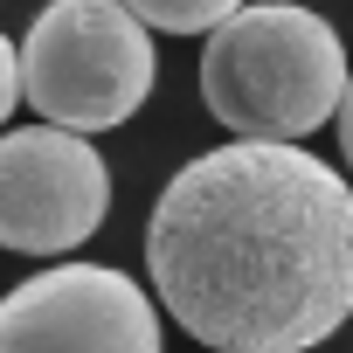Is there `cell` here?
Listing matches in <instances>:
<instances>
[{
    "instance_id": "cell-1",
    "label": "cell",
    "mask_w": 353,
    "mask_h": 353,
    "mask_svg": "<svg viewBox=\"0 0 353 353\" xmlns=\"http://www.w3.org/2000/svg\"><path fill=\"white\" fill-rule=\"evenodd\" d=\"M145 270L215 353H312L353 319V188L305 145H215L159 188Z\"/></svg>"
},
{
    "instance_id": "cell-2",
    "label": "cell",
    "mask_w": 353,
    "mask_h": 353,
    "mask_svg": "<svg viewBox=\"0 0 353 353\" xmlns=\"http://www.w3.org/2000/svg\"><path fill=\"white\" fill-rule=\"evenodd\" d=\"M346 42L325 14L298 8V0H256V8L229 14L208 49H201V97L208 111L270 145H298L325 118H339L346 97Z\"/></svg>"
},
{
    "instance_id": "cell-3",
    "label": "cell",
    "mask_w": 353,
    "mask_h": 353,
    "mask_svg": "<svg viewBox=\"0 0 353 353\" xmlns=\"http://www.w3.org/2000/svg\"><path fill=\"white\" fill-rule=\"evenodd\" d=\"M152 28L125 0H49L21 42L28 104L63 132H111L152 97Z\"/></svg>"
},
{
    "instance_id": "cell-4",
    "label": "cell",
    "mask_w": 353,
    "mask_h": 353,
    "mask_svg": "<svg viewBox=\"0 0 353 353\" xmlns=\"http://www.w3.org/2000/svg\"><path fill=\"white\" fill-rule=\"evenodd\" d=\"M111 208L104 152L83 132L28 125L0 132V243L21 256H70Z\"/></svg>"
},
{
    "instance_id": "cell-5",
    "label": "cell",
    "mask_w": 353,
    "mask_h": 353,
    "mask_svg": "<svg viewBox=\"0 0 353 353\" xmlns=\"http://www.w3.org/2000/svg\"><path fill=\"white\" fill-rule=\"evenodd\" d=\"M0 353H159V312L111 263H56L0 298Z\"/></svg>"
},
{
    "instance_id": "cell-6",
    "label": "cell",
    "mask_w": 353,
    "mask_h": 353,
    "mask_svg": "<svg viewBox=\"0 0 353 353\" xmlns=\"http://www.w3.org/2000/svg\"><path fill=\"white\" fill-rule=\"evenodd\" d=\"M125 8L145 28H159V35H215L229 14L250 8V0H125Z\"/></svg>"
},
{
    "instance_id": "cell-7",
    "label": "cell",
    "mask_w": 353,
    "mask_h": 353,
    "mask_svg": "<svg viewBox=\"0 0 353 353\" xmlns=\"http://www.w3.org/2000/svg\"><path fill=\"white\" fill-rule=\"evenodd\" d=\"M21 97H28V83H21V49L0 35V132H8V118H14Z\"/></svg>"
},
{
    "instance_id": "cell-8",
    "label": "cell",
    "mask_w": 353,
    "mask_h": 353,
    "mask_svg": "<svg viewBox=\"0 0 353 353\" xmlns=\"http://www.w3.org/2000/svg\"><path fill=\"white\" fill-rule=\"evenodd\" d=\"M339 152L353 166V77H346V97H339Z\"/></svg>"
}]
</instances>
